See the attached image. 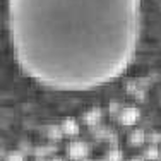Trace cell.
<instances>
[{"mask_svg":"<svg viewBox=\"0 0 161 161\" xmlns=\"http://www.w3.org/2000/svg\"><path fill=\"white\" fill-rule=\"evenodd\" d=\"M144 0H5L12 58L53 93H91L132 67Z\"/></svg>","mask_w":161,"mask_h":161,"instance_id":"obj_1","label":"cell"}]
</instances>
